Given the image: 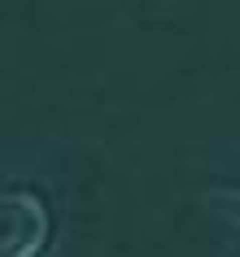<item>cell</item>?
<instances>
[{"label": "cell", "mask_w": 240, "mask_h": 257, "mask_svg": "<svg viewBox=\"0 0 240 257\" xmlns=\"http://www.w3.org/2000/svg\"><path fill=\"white\" fill-rule=\"evenodd\" d=\"M53 235L48 205L35 188H5L0 196V257H40Z\"/></svg>", "instance_id": "cell-1"}]
</instances>
